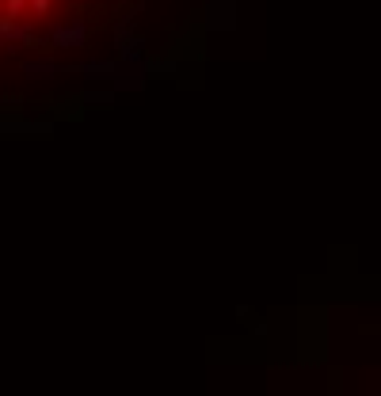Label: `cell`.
Returning a JSON list of instances; mask_svg holds the SVG:
<instances>
[{"label":"cell","instance_id":"7a4b0ae2","mask_svg":"<svg viewBox=\"0 0 381 396\" xmlns=\"http://www.w3.org/2000/svg\"><path fill=\"white\" fill-rule=\"evenodd\" d=\"M0 42H31V27H23V23L15 19H0Z\"/></svg>","mask_w":381,"mask_h":396},{"label":"cell","instance_id":"5b68a950","mask_svg":"<svg viewBox=\"0 0 381 396\" xmlns=\"http://www.w3.org/2000/svg\"><path fill=\"white\" fill-rule=\"evenodd\" d=\"M0 46H4V42H0Z\"/></svg>","mask_w":381,"mask_h":396},{"label":"cell","instance_id":"6da1fadb","mask_svg":"<svg viewBox=\"0 0 381 396\" xmlns=\"http://www.w3.org/2000/svg\"><path fill=\"white\" fill-rule=\"evenodd\" d=\"M50 42L58 46V50H77V46H84V42H88V27H84L80 19L61 23V27H54V31H50Z\"/></svg>","mask_w":381,"mask_h":396},{"label":"cell","instance_id":"277c9868","mask_svg":"<svg viewBox=\"0 0 381 396\" xmlns=\"http://www.w3.org/2000/svg\"><path fill=\"white\" fill-rule=\"evenodd\" d=\"M23 8H27V0H4V15H8V19L23 15Z\"/></svg>","mask_w":381,"mask_h":396},{"label":"cell","instance_id":"3957f363","mask_svg":"<svg viewBox=\"0 0 381 396\" xmlns=\"http://www.w3.org/2000/svg\"><path fill=\"white\" fill-rule=\"evenodd\" d=\"M31 15H50L54 12V0H27Z\"/></svg>","mask_w":381,"mask_h":396}]
</instances>
